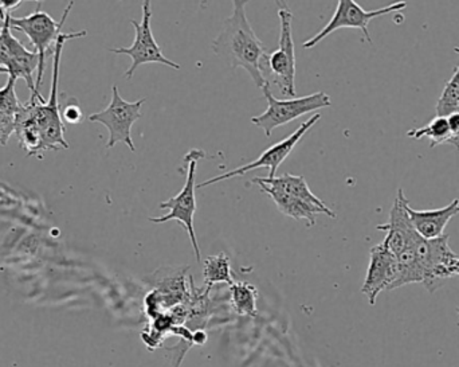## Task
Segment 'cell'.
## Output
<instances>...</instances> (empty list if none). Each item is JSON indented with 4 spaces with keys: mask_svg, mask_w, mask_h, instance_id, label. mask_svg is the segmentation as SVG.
<instances>
[{
    "mask_svg": "<svg viewBox=\"0 0 459 367\" xmlns=\"http://www.w3.org/2000/svg\"><path fill=\"white\" fill-rule=\"evenodd\" d=\"M88 31L62 32L54 45L53 53V81L48 100L40 94H31L26 104H22L16 113L15 134L21 147L29 156L43 158L42 153L48 151H61L69 148L65 139L64 118L58 100L59 70H61L62 51L65 43L70 39L86 37Z\"/></svg>",
    "mask_w": 459,
    "mask_h": 367,
    "instance_id": "obj_1",
    "label": "cell"
},
{
    "mask_svg": "<svg viewBox=\"0 0 459 367\" xmlns=\"http://www.w3.org/2000/svg\"><path fill=\"white\" fill-rule=\"evenodd\" d=\"M212 51L232 69L242 67L258 88L266 85L261 62L267 48L256 37L246 15V2H232V13L226 19L218 37L212 40Z\"/></svg>",
    "mask_w": 459,
    "mask_h": 367,
    "instance_id": "obj_2",
    "label": "cell"
},
{
    "mask_svg": "<svg viewBox=\"0 0 459 367\" xmlns=\"http://www.w3.org/2000/svg\"><path fill=\"white\" fill-rule=\"evenodd\" d=\"M280 5L278 18H280L281 32L280 45L277 50L264 57L261 62V72L267 83L278 86L283 96L296 97V51H294L293 31L291 22L293 13L288 5L277 2Z\"/></svg>",
    "mask_w": 459,
    "mask_h": 367,
    "instance_id": "obj_3",
    "label": "cell"
},
{
    "mask_svg": "<svg viewBox=\"0 0 459 367\" xmlns=\"http://www.w3.org/2000/svg\"><path fill=\"white\" fill-rule=\"evenodd\" d=\"M73 7H74V2H69L59 22L51 18L45 11L40 10V2H38L37 8L30 15L22 16V18L10 16L11 29L24 32L29 37L30 42L34 45L35 53L39 57V69H38L37 78H35V88L38 92H39L40 83L43 81V74H45L46 58L54 53V48H51V46L53 43L56 45V39L62 34V27H64Z\"/></svg>",
    "mask_w": 459,
    "mask_h": 367,
    "instance_id": "obj_4",
    "label": "cell"
},
{
    "mask_svg": "<svg viewBox=\"0 0 459 367\" xmlns=\"http://www.w3.org/2000/svg\"><path fill=\"white\" fill-rule=\"evenodd\" d=\"M264 99L267 100V109L262 115L251 118V124L264 129L267 137L278 127L286 126L290 121L297 120L307 113L331 107L332 100L325 92H316L309 96L294 97L291 100L275 99L270 91V83L262 88Z\"/></svg>",
    "mask_w": 459,
    "mask_h": 367,
    "instance_id": "obj_5",
    "label": "cell"
},
{
    "mask_svg": "<svg viewBox=\"0 0 459 367\" xmlns=\"http://www.w3.org/2000/svg\"><path fill=\"white\" fill-rule=\"evenodd\" d=\"M204 158H206V153H204V151L198 150V148L191 150L186 155L187 179H186L185 186L178 196L172 197L169 201L160 204V209L169 210V214L163 215V217L150 218V223H169V221H178V223H182L183 228L190 236L191 244H193L198 263H202V253L198 240H196L195 229H194V217H195L196 213L195 171L196 164Z\"/></svg>",
    "mask_w": 459,
    "mask_h": 367,
    "instance_id": "obj_6",
    "label": "cell"
},
{
    "mask_svg": "<svg viewBox=\"0 0 459 367\" xmlns=\"http://www.w3.org/2000/svg\"><path fill=\"white\" fill-rule=\"evenodd\" d=\"M145 101H147L145 99H140L134 102L126 101L120 96L118 86L113 85L109 105L101 112L89 116V121L102 124L109 131V139L107 143L108 150L115 147L117 143H124L128 145L132 153H136V145L132 139V127L142 118V107Z\"/></svg>",
    "mask_w": 459,
    "mask_h": 367,
    "instance_id": "obj_7",
    "label": "cell"
},
{
    "mask_svg": "<svg viewBox=\"0 0 459 367\" xmlns=\"http://www.w3.org/2000/svg\"><path fill=\"white\" fill-rule=\"evenodd\" d=\"M415 256L422 284L431 293H436L447 279L453 277L450 268L458 256L450 248L447 234L436 240L418 237L415 241Z\"/></svg>",
    "mask_w": 459,
    "mask_h": 367,
    "instance_id": "obj_8",
    "label": "cell"
},
{
    "mask_svg": "<svg viewBox=\"0 0 459 367\" xmlns=\"http://www.w3.org/2000/svg\"><path fill=\"white\" fill-rule=\"evenodd\" d=\"M151 19H152V4H151L150 0H145L144 4H143L142 22L139 23V22L134 21V19L129 21L132 26H134V31H136L132 46H129V48H109V51H112V53L126 54V56L131 57V67L124 73V77L126 80L134 78L137 67L145 64H161L177 70L182 67L177 62L171 61V59L164 56L160 46H159L155 37H153Z\"/></svg>",
    "mask_w": 459,
    "mask_h": 367,
    "instance_id": "obj_9",
    "label": "cell"
},
{
    "mask_svg": "<svg viewBox=\"0 0 459 367\" xmlns=\"http://www.w3.org/2000/svg\"><path fill=\"white\" fill-rule=\"evenodd\" d=\"M407 7L406 2L393 3L385 7L377 8V10L366 11L355 0H339L337 2L336 11L331 21L325 24L323 30L310 39L302 43V48H312L317 46L321 40L325 39L332 32L340 29H358L363 31L364 37L372 45V38L369 35L368 24L372 19L379 16L387 15V13H399Z\"/></svg>",
    "mask_w": 459,
    "mask_h": 367,
    "instance_id": "obj_10",
    "label": "cell"
},
{
    "mask_svg": "<svg viewBox=\"0 0 459 367\" xmlns=\"http://www.w3.org/2000/svg\"><path fill=\"white\" fill-rule=\"evenodd\" d=\"M320 118L321 113H316L309 120L302 123L290 136L275 143L274 145L264 150L256 161L251 162V163L248 164H243V166L237 167V169L225 172V174L218 175V177L212 178V179L204 180L201 185L196 186V188H207V186L215 185V183L222 182V180L231 179V178L242 177V175L247 174L248 171L258 169H269V177L267 178H275L278 167L286 161V158L290 155L294 147L299 144V140L305 136V134H307Z\"/></svg>",
    "mask_w": 459,
    "mask_h": 367,
    "instance_id": "obj_11",
    "label": "cell"
},
{
    "mask_svg": "<svg viewBox=\"0 0 459 367\" xmlns=\"http://www.w3.org/2000/svg\"><path fill=\"white\" fill-rule=\"evenodd\" d=\"M398 277V260L382 244L375 245L369 253V266L361 293L368 298L369 304H377L383 291H393Z\"/></svg>",
    "mask_w": 459,
    "mask_h": 367,
    "instance_id": "obj_12",
    "label": "cell"
},
{
    "mask_svg": "<svg viewBox=\"0 0 459 367\" xmlns=\"http://www.w3.org/2000/svg\"><path fill=\"white\" fill-rule=\"evenodd\" d=\"M409 205V199L404 196L403 188H399L390 212V220L387 223L377 225V231L385 232V239L382 242L383 247L390 250L395 258H398L420 236L412 226L409 213H407Z\"/></svg>",
    "mask_w": 459,
    "mask_h": 367,
    "instance_id": "obj_13",
    "label": "cell"
},
{
    "mask_svg": "<svg viewBox=\"0 0 459 367\" xmlns=\"http://www.w3.org/2000/svg\"><path fill=\"white\" fill-rule=\"evenodd\" d=\"M261 188L262 193L267 194L269 198L274 202L282 214L293 218L296 221H302L307 223V228H312L317 223V214H326L329 218H336V213L329 209L328 206H318V205L310 204V202L302 201L296 197L288 196V194L281 193V191L270 188L264 183L254 182Z\"/></svg>",
    "mask_w": 459,
    "mask_h": 367,
    "instance_id": "obj_14",
    "label": "cell"
},
{
    "mask_svg": "<svg viewBox=\"0 0 459 367\" xmlns=\"http://www.w3.org/2000/svg\"><path fill=\"white\" fill-rule=\"evenodd\" d=\"M410 220L417 233L425 240H436L445 236L447 223L459 214V199L455 198L447 206L436 210H415L407 206Z\"/></svg>",
    "mask_w": 459,
    "mask_h": 367,
    "instance_id": "obj_15",
    "label": "cell"
},
{
    "mask_svg": "<svg viewBox=\"0 0 459 367\" xmlns=\"http://www.w3.org/2000/svg\"><path fill=\"white\" fill-rule=\"evenodd\" d=\"M8 50H10V62H8V75L10 77L23 78L29 86L31 94L38 96L39 92L35 88L34 72L39 69V57L35 51H29L23 43L19 42L13 32L8 34Z\"/></svg>",
    "mask_w": 459,
    "mask_h": 367,
    "instance_id": "obj_16",
    "label": "cell"
},
{
    "mask_svg": "<svg viewBox=\"0 0 459 367\" xmlns=\"http://www.w3.org/2000/svg\"><path fill=\"white\" fill-rule=\"evenodd\" d=\"M230 299L234 311L240 317H256L258 291L247 282H238L230 285Z\"/></svg>",
    "mask_w": 459,
    "mask_h": 367,
    "instance_id": "obj_17",
    "label": "cell"
},
{
    "mask_svg": "<svg viewBox=\"0 0 459 367\" xmlns=\"http://www.w3.org/2000/svg\"><path fill=\"white\" fill-rule=\"evenodd\" d=\"M407 136L417 140L428 137V139L430 140L431 148L441 144L455 145L452 131H450L449 121H447V118H441V116H436L430 123L426 124L422 128H415L407 132Z\"/></svg>",
    "mask_w": 459,
    "mask_h": 367,
    "instance_id": "obj_18",
    "label": "cell"
},
{
    "mask_svg": "<svg viewBox=\"0 0 459 367\" xmlns=\"http://www.w3.org/2000/svg\"><path fill=\"white\" fill-rule=\"evenodd\" d=\"M204 284L210 288L218 283H226V284H234L231 274V261L225 252L217 256H210L204 263Z\"/></svg>",
    "mask_w": 459,
    "mask_h": 367,
    "instance_id": "obj_19",
    "label": "cell"
},
{
    "mask_svg": "<svg viewBox=\"0 0 459 367\" xmlns=\"http://www.w3.org/2000/svg\"><path fill=\"white\" fill-rule=\"evenodd\" d=\"M457 112H459V66L455 70L453 77L447 81L439 97L437 116L449 118L450 115Z\"/></svg>",
    "mask_w": 459,
    "mask_h": 367,
    "instance_id": "obj_20",
    "label": "cell"
},
{
    "mask_svg": "<svg viewBox=\"0 0 459 367\" xmlns=\"http://www.w3.org/2000/svg\"><path fill=\"white\" fill-rule=\"evenodd\" d=\"M15 118L16 115L0 109V145L3 147L7 145L8 139L15 132Z\"/></svg>",
    "mask_w": 459,
    "mask_h": 367,
    "instance_id": "obj_21",
    "label": "cell"
},
{
    "mask_svg": "<svg viewBox=\"0 0 459 367\" xmlns=\"http://www.w3.org/2000/svg\"><path fill=\"white\" fill-rule=\"evenodd\" d=\"M64 118L70 124H78L82 121L83 113L77 100L72 99V101L67 102L64 109Z\"/></svg>",
    "mask_w": 459,
    "mask_h": 367,
    "instance_id": "obj_22",
    "label": "cell"
},
{
    "mask_svg": "<svg viewBox=\"0 0 459 367\" xmlns=\"http://www.w3.org/2000/svg\"><path fill=\"white\" fill-rule=\"evenodd\" d=\"M447 121H449L450 131H452L453 140H455V147L459 150V112L450 115Z\"/></svg>",
    "mask_w": 459,
    "mask_h": 367,
    "instance_id": "obj_23",
    "label": "cell"
},
{
    "mask_svg": "<svg viewBox=\"0 0 459 367\" xmlns=\"http://www.w3.org/2000/svg\"><path fill=\"white\" fill-rule=\"evenodd\" d=\"M22 3V0H0V7L11 13L15 8L21 7Z\"/></svg>",
    "mask_w": 459,
    "mask_h": 367,
    "instance_id": "obj_24",
    "label": "cell"
},
{
    "mask_svg": "<svg viewBox=\"0 0 459 367\" xmlns=\"http://www.w3.org/2000/svg\"><path fill=\"white\" fill-rule=\"evenodd\" d=\"M10 15L11 13H7L4 8L0 7V31L4 29L5 23H7L8 16Z\"/></svg>",
    "mask_w": 459,
    "mask_h": 367,
    "instance_id": "obj_25",
    "label": "cell"
},
{
    "mask_svg": "<svg viewBox=\"0 0 459 367\" xmlns=\"http://www.w3.org/2000/svg\"><path fill=\"white\" fill-rule=\"evenodd\" d=\"M450 274H452V276L459 275V258L453 263L452 268H450Z\"/></svg>",
    "mask_w": 459,
    "mask_h": 367,
    "instance_id": "obj_26",
    "label": "cell"
},
{
    "mask_svg": "<svg viewBox=\"0 0 459 367\" xmlns=\"http://www.w3.org/2000/svg\"><path fill=\"white\" fill-rule=\"evenodd\" d=\"M0 74H8V70L5 67L0 66Z\"/></svg>",
    "mask_w": 459,
    "mask_h": 367,
    "instance_id": "obj_27",
    "label": "cell"
},
{
    "mask_svg": "<svg viewBox=\"0 0 459 367\" xmlns=\"http://www.w3.org/2000/svg\"><path fill=\"white\" fill-rule=\"evenodd\" d=\"M455 51L459 54V48H455Z\"/></svg>",
    "mask_w": 459,
    "mask_h": 367,
    "instance_id": "obj_28",
    "label": "cell"
},
{
    "mask_svg": "<svg viewBox=\"0 0 459 367\" xmlns=\"http://www.w3.org/2000/svg\"><path fill=\"white\" fill-rule=\"evenodd\" d=\"M457 311H458V315H459V309L457 310Z\"/></svg>",
    "mask_w": 459,
    "mask_h": 367,
    "instance_id": "obj_29",
    "label": "cell"
}]
</instances>
